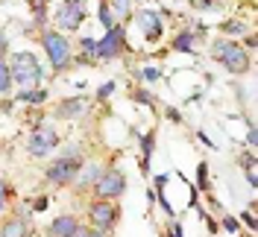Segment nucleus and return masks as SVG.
<instances>
[{
  "label": "nucleus",
  "instance_id": "f257e3e1",
  "mask_svg": "<svg viewBox=\"0 0 258 237\" xmlns=\"http://www.w3.org/2000/svg\"><path fill=\"white\" fill-rule=\"evenodd\" d=\"M211 56L223 64L229 73H246L249 70V53L238 41H214Z\"/></svg>",
  "mask_w": 258,
  "mask_h": 237
},
{
  "label": "nucleus",
  "instance_id": "f03ea898",
  "mask_svg": "<svg viewBox=\"0 0 258 237\" xmlns=\"http://www.w3.org/2000/svg\"><path fill=\"white\" fill-rule=\"evenodd\" d=\"M9 73H12V82H21L24 88H30V85H35V82L41 79V64H38V59H35L32 53L21 50V53L12 56Z\"/></svg>",
  "mask_w": 258,
  "mask_h": 237
},
{
  "label": "nucleus",
  "instance_id": "7ed1b4c3",
  "mask_svg": "<svg viewBox=\"0 0 258 237\" xmlns=\"http://www.w3.org/2000/svg\"><path fill=\"white\" fill-rule=\"evenodd\" d=\"M80 167H82L80 155H62L56 161H50V167L44 170V179L50 185H71L80 176Z\"/></svg>",
  "mask_w": 258,
  "mask_h": 237
},
{
  "label": "nucleus",
  "instance_id": "20e7f679",
  "mask_svg": "<svg viewBox=\"0 0 258 237\" xmlns=\"http://www.w3.org/2000/svg\"><path fill=\"white\" fill-rule=\"evenodd\" d=\"M41 44L47 50V59H50V67H53V70L68 67V62H71V44H68V38H64L62 32L47 30L41 35Z\"/></svg>",
  "mask_w": 258,
  "mask_h": 237
},
{
  "label": "nucleus",
  "instance_id": "39448f33",
  "mask_svg": "<svg viewBox=\"0 0 258 237\" xmlns=\"http://www.w3.org/2000/svg\"><path fill=\"white\" fill-rule=\"evenodd\" d=\"M123 190H126V176H123V170H117V167L103 170V176L97 179V185H94L97 199H106V202H114L117 196H123Z\"/></svg>",
  "mask_w": 258,
  "mask_h": 237
},
{
  "label": "nucleus",
  "instance_id": "423d86ee",
  "mask_svg": "<svg viewBox=\"0 0 258 237\" xmlns=\"http://www.w3.org/2000/svg\"><path fill=\"white\" fill-rule=\"evenodd\" d=\"M117 217H120V211H117L114 202L94 199V202L88 205V220H91V228H97V231H112Z\"/></svg>",
  "mask_w": 258,
  "mask_h": 237
},
{
  "label": "nucleus",
  "instance_id": "0eeeda50",
  "mask_svg": "<svg viewBox=\"0 0 258 237\" xmlns=\"http://www.w3.org/2000/svg\"><path fill=\"white\" fill-rule=\"evenodd\" d=\"M59 146V135H56V129L53 126H35L30 135V141H27V152L35 158H44L50 155L53 149Z\"/></svg>",
  "mask_w": 258,
  "mask_h": 237
},
{
  "label": "nucleus",
  "instance_id": "6e6552de",
  "mask_svg": "<svg viewBox=\"0 0 258 237\" xmlns=\"http://www.w3.org/2000/svg\"><path fill=\"white\" fill-rule=\"evenodd\" d=\"M123 35H126L123 24H114V27H109L106 38L94 41L91 56H94V59H117V56H120V47H123Z\"/></svg>",
  "mask_w": 258,
  "mask_h": 237
},
{
  "label": "nucleus",
  "instance_id": "1a4fd4ad",
  "mask_svg": "<svg viewBox=\"0 0 258 237\" xmlns=\"http://www.w3.org/2000/svg\"><path fill=\"white\" fill-rule=\"evenodd\" d=\"M82 18H85V3L82 0H64V6H59V27L62 30H77L82 24Z\"/></svg>",
  "mask_w": 258,
  "mask_h": 237
},
{
  "label": "nucleus",
  "instance_id": "9d476101",
  "mask_svg": "<svg viewBox=\"0 0 258 237\" xmlns=\"http://www.w3.org/2000/svg\"><path fill=\"white\" fill-rule=\"evenodd\" d=\"M135 21H138V27H141V32H144L147 41H159L161 38V18L156 15V12H150V9H138L135 12Z\"/></svg>",
  "mask_w": 258,
  "mask_h": 237
},
{
  "label": "nucleus",
  "instance_id": "9b49d317",
  "mask_svg": "<svg viewBox=\"0 0 258 237\" xmlns=\"http://www.w3.org/2000/svg\"><path fill=\"white\" fill-rule=\"evenodd\" d=\"M77 225H80V220H77V217L62 214V217H56V220L50 222L47 237H71L74 231H77Z\"/></svg>",
  "mask_w": 258,
  "mask_h": 237
},
{
  "label": "nucleus",
  "instance_id": "f8f14e48",
  "mask_svg": "<svg viewBox=\"0 0 258 237\" xmlns=\"http://www.w3.org/2000/svg\"><path fill=\"white\" fill-rule=\"evenodd\" d=\"M0 237H30V222L24 217H12L0 225Z\"/></svg>",
  "mask_w": 258,
  "mask_h": 237
},
{
  "label": "nucleus",
  "instance_id": "ddd939ff",
  "mask_svg": "<svg viewBox=\"0 0 258 237\" xmlns=\"http://www.w3.org/2000/svg\"><path fill=\"white\" fill-rule=\"evenodd\" d=\"M103 176V167L97 164V161H88V164H82L80 167V176H77V182L80 185H97V179Z\"/></svg>",
  "mask_w": 258,
  "mask_h": 237
},
{
  "label": "nucleus",
  "instance_id": "4468645a",
  "mask_svg": "<svg viewBox=\"0 0 258 237\" xmlns=\"http://www.w3.org/2000/svg\"><path fill=\"white\" fill-rule=\"evenodd\" d=\"M15 100L18 103H27V106H41V103L47 100V91H44V88H35V91H32V88H24Z\"/></svg>",
  "mask_w": 258,
  "mask_h": 237
},
{
  "label": "nucleus",
  "instance_id": "2eb2a0df",
  "mask_svg": "<svg viewBox=\"0 0 258 237\" xmlns=\"http://www.w3.org/2000/svg\"><path fill=\"white\" fill-rule=\"evenodd\" d=\"M153 149H156V132H147L144 141H141V167H144V173H150V155H153Z\"/></svg>",
  "mask_w": 258,
  "mask_h": 237
},
{
  "label": "nucleus",
  "instance_id": "dca6fc26",
  "mask_svg": "<svg viewBox=\"0 0 258 237\" xmlns=\"http://www.w3.org/2000/svg\"><path fill=\"white\" fill-rule=\"evenodd\" d=\"M173 50H176V53H194V35H191V30L179 32L176 38H173Z\"/></svg>",
  "mask_w": 258,
  "mask_h": 237
},
{
  "label": "nucleus",
  "instance_id": "f3484780",
  "mask_svg": "<svg viewBox=\"0 0 258 237\" xmlns=\"http://www.w3.org/2000/svg\"><path fill=\"white\" fill-rule=\"evenodd\" d=\"M80 111H82V100L77 97V100H64L56 114H59V117H74V114H80Z\"/></svg>",
  "mask_w": 258,
  "mask_h": 237
},
{
  "label": "nucleus",
  "instance_id": "a211bd4d",
  "mask_svg": "<svg viewBox=\"0 0 258 237\" xmlns=\"http://www.w3.org/2000/svg\"><path fill=\"white\" fill-rule=\"evenodd\" d=\"M9 88H12V73H9L6 59L0 56V94H9Z\"/></svg>",
  "mask_w": 258,
  "mask_h": 237
},
{
  "label": "nucleus",
  "instance_id": "6ab92c4d",
  "mask_svg": "<svg viewBox=\"0 0 258 237\" xmlns=\"http://www.w3.org/2000/svg\"><path fill=\"white\" fill-rule=\"evenodd\" d=\"M159 76H161L159 67H141V70H138V79H141V82H156Z\"/></svg>",
  "mask_w": 258,
  "mask_h": 237
},
{
  "label": "nucleus",
  "instance_id": "aec40b11",
  "mask_svg": "<svg viewBox=\"0 0 258 237\" xmlns=\"http://www.w3.org/2000/svg\"><path fill=\"white\" fill-rule=\"evenodd\" d=\"M97 15H100V24H103L106 30H109V27H114V21H112V12H109V6H106V3H103V6L97 9Z\"/></svg>",
  "mask_w": 258,
  "mask_h": 237
},
{
  "label": "nucleus",
  "instance_id": "412c9836",
  "mask_svg": "<svg viewBox=\"0 0 258 237\" xmlns=\"http://www.w3.org/2000/svg\"><path fill=\"white\" fill-rule=\"evenodd\" d=\"M71 237H106V231H97V228H85V225H77V231Z\"/></svg>",
  "mask_w": 258,
  "mask_h": 237
},
{
  "label": "nucleus",
  "instance_id": "4be33fe9",
  "mask_svg": "<svg viewBox=\"0 0 258 237\" xmlns=\"http://www.w3.org/2000/svg\"><path fill=\"white\" fill-rule=\"evenodd\" d=\"M44 6H47V0H35V3H32V15H35L38 24L44 21Z\"/></svg>",
  "mask_w": 258,
  "mask_h": 237
},
{
  "label": "nucleus",
  "instance_id": "5701e85b",
  "mask_svg": "<svg viewBox=\"0 0 258 237\" xmlns=\"http://www.w3.org/2000/svg\"><path fill=\"white\" fill-rule=\"evenodd\" d=\"M223 30H226V32H229V35H241V32H243V30H246V27H243L241 21H232V24H226Z\"/></svg>",
  "mask_w": 258,
  "mask_h": 237
},
{
  "label": "nucleus",
  "instance_id": "b1692460",
  "mask_svg": "<svg viewBox=\"0 0 258 237\" xmlns=\"http://www.w3.org/2000/svg\"><path fill=\"white\" fill-rule=\"evenodd\" d=\"M197 176H200V188H209V164H200Z\"/></svg>",
  "mask_w": 258,
  "mask_h": 237
},
{
  "label": "nucleus",
  "instance_id": "393cba45",
  "mask_svg": "<svg viewBox=\"0 0 258 237\" xmlns=\"http://www.w3.org/2000/svg\"><path fill=\"white\" fill-rule=\"evenodd\" d=\"M114 12H117V18L129 15V0H114Z\"/></svg>",
  "mask_w": 258,
  "mask_h": 237
},
{
  "label": "nucleus",
  "instance_id": "a878e982",
  "mask_svg": "<svg viewBox=\"0 0 258 237\" xmlns=\"http://www.w3.org/2000/svg\"><path fill=\"white\" fill-rule=\"evenodd\" d=\"M114 91V82H106V85H100V91H97V100H106V97H112Z\"/></svg>",
  "mask_w": 258,
  "mask_h": 237
},
{
  "label": "nucleus",
  "instance_id": "bb28decb",
  "mask_svg": "<svg viewBox=\"0 0 258 237\" xmlns=\"http://www.w3.org/2000/svg\"><path fill=\"white\" fill-rule=\"evenodd\" d=\"M164 117H167V120H173V123H182V114H179V109H173V106H167V109H164Z\"/></svg>",
  "mask_w": 258,
  "mask_h": 237
},
{
  "label": "nucleus",
  "instance_id": "cd10ccee",
  "mask_svg": "<svg viewBox=\"0 0 258 237\" xmlns=\"http://www.w3.org/2000/svg\"><path fill=\"white\" fill-rule=\"evenodd\" d=\"M135 100L144 103V106H153V94H150V91H135Z\"/></svg>",
  "mask_w": 258,
  "mask_h": 237
},
{
  "label": "nucleus",
  "instance_id": "c85d7f7f",
  "mask_svg": "<svg viewBox=\"0 0 258 237\" xmlns=\"http://www.w3.org/2000/svg\"><path fill=\"white\" fill-rule=\"evenodd\" d=\"M223 228H226V231H232V234H238V220H235V217H226Z\"/></svg>",
  "mask_w": 258,
  "mask_h": 237
},
{
  "label": "nucleus",
  "instance_id": "c756f323",
  "mask_svg": "<svg viewBox=\"0 0 258 237\" xmlns=\"http://www.w3.org/2000/svg\"><path fill=\"white\" fill-rule=\"evenodd\" d=\"M243 222H246L249 228H255V214H252V211H246V214H243Z\"/></svg>",
  "mask_w": 258,
  "mask_h": 237
},
{
  "label": "nucleus",
  "instance_id": "7c9ffc66",
  "mask_svg": "<svg viewBox=\"0 0 258 237\" xmlns=\"http://www.w3.org/2000/svg\"><path fill=\"white\" fill-rule=\"evenodd\" d=\"M82 50L91 53V50H94V38H82Z\"/></svg>",
  "mask_w": 258,
  "mask_h": 237
},
{
  "label": "nucleus",
  "instance_id": "2f4dec72",
  "mask_svg": "<svg viewBox=\"0 0 258 237\" xmlns=\"http://www.w3.org/2000/svg\"><path fill=\"white\" fill-rule=\"evenodd\" d=\"M246 143L255 146V129H252V123H249V132H246Z\"/></svg>",
  "mask_w": 258,
  "mask_h": 237
},
{
  "label": "nucleus",
  "instance_id": "473e14b6",
  "mask_svg": "<svg viewBox=\"0 0 258 237\" xmlns=\"http://www.w3.org/2000/svg\"><path fill=\"white\" fill-rule=\"evenodd\" d=\"M170 237H182V225H179V222L170 225Z\"/></svg>",
  "mask_w": 258,
  "mask_h": 237
},
{
  "label": "nucleus",
  "instance_id": "72a5a7b5",
  "mask_svg": "<svg viewBox=\"0 0 258 237\" xmlns=\"http://www.w3.org/2000/svg\"><path fill=\"white\" fill-rule=\"evenodd\" d=\"M3 205H6V185L0 182V211H3Z\"/></svg>",
  "mask_w": 258,
  "mask_h": 237
},
{
  "label": "nucleus",
  "instance_id": "f704fd0d",
  "mask_svg": "<svg viewBox=\"0 0 258 237\" xmlns=\"http://www.w3.org/2000/svg\"><path fill=\"white\" fill-rule=\"evenodd\" d=\"M47 208V196H41V199H35V211H44Z\"/></svg>",
  "mask_w": 258,
  "mask_h": 237
},
{
  "label": "nucleus",
  "instance_id": "c9c22d12",
  "mask_svg": "<svg viewBox=\"0 0 258 237\" xmlns=\"http://www.w3.org/2000/svg\"><path fill=\"white\" fill-rule=\"evenodd\" d=\"M3 50H6V32L0 30V56H3Z\"/></svg>",
  "mask_w": 258,
  "mask_h": 237
},
{
  "label": "nucleus",
  "instance_id": "e433bc0d",
  "mask_svg": "<svg viewBox=\"0 0 258 237\" xmlns=\"http://www.w3.org/2000/svg\"><path fill=\"white\" fill-rule=\"evenodd\" d=\"M103 3H106V0H103Z\"/></svg>",
  "mask_w": 258,
  "mask_h": 237
}]
</instances>
